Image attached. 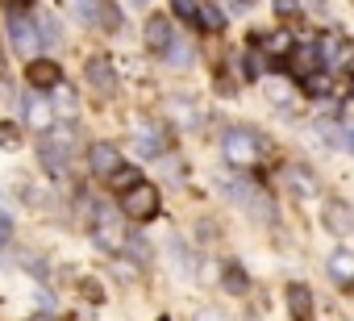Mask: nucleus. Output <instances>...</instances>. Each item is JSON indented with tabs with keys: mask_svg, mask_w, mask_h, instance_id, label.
<instances>
[{
	"mask_svg": "<svg viewBox=\"0 0 354 321\" xmlns=\"http://www.w3.org/2000/svg\"><path fill=\"white\" fill-rule=\"evenodd\" d=\"M221 154H225L230 167H254L259 158L267 154V142H263L254 129H230V134L221 138Z\"/></svg>",
	"mask_w": 354,
	"mask_h": 321,
	"instance_id": "1",
	"label": "nucleus"
},
{
	"mask_svg": "<svg viewBox=\"0 0 354 321\" xmlns=\"http://www.w3.org/2000/svg\"><path fill=\"white\" fill-rule=\"evenodd\" d=\"M121 213L129 217V221H150V217H158V188L154 184H133L129 192H121Z\"/></svg>",
	"mask_w": 354,
	"mask_h": 321,
	"instance_id": "2",
	"label": "nucleus"
},
{
	"mask_svg": "<svg viewBox=\"0 0 354 321\" xmlns=\"http://www.w3.org/2000/svg\"><path fill=\"white\" fill-rule=\"evenodd\" d=\"M71 9L92 30H121V13H117L113 0H71Z\"/></svg>",
	"mask_w": 354,
	"mask_h": 321,
	"instance_id": "3",
	"label": "nucleus"
},
{
	"mask_svg": "<svg viewBox=\"0 0 354 321\" xmlns=\"http://www.w3.org/2000/svg\"><path fill=\"white\" fill-rule=\"evenodd\" d=\"M88 167H92V176L109 180V176L121 167V150H117L113 142H92V146H88Z\"/></svg>",
	"mask_w": 354,
	"mask_h": 321,
	"instance_id": "4",
	"label": "nucleus"
},
{
	"mask_svg": "<svg viewBox=\"0 0 354 321\" xmlns=\"http://www.w3.org/2000/svg\"><path fill=\"white\" fill-rule=\"evenodd\" d=\"M146 46H150L154 55H167V51L175 46V30H171V21H167L162 13H154V17L146 21Z\"/></svg>",
	"mask_w": 354,
	"mask_h": 321,
	"instance_id": "5",
	"label": "nucleus"
},
{
	"mask_svg": "<svg viewBox=\"0 0 354 321\" xmlns=\"http://www.w3.org/2000/svg\"><path fill=\"white\" fill-rule=\"evenodd\" d=\"M325 271H329V279L333 284H342V288H354V250H333L329 255V263H325Z\"/></svg>",
	"mask_w": 354,
	"mask_h": 321,
	"instance_id": "6",
	"label": "nucleus"
},
{
	"mask_svg": "<svg viewBox=\"0 0 354 321\" xmlns=\"http://www.w3.org/2000/svg\"><path fill=\"white\" fill-rule=\"evenodd\" d=\"M9 42H13V51H21V55H34L38 51V34H34V26L26 21V17H9Z\"/></svg>",
	"mask_w": 354,
	"mask_h": 321,
	"instance_id": "7",
	"label": "nucleus"
},
{
	"mask_svg": "<svg viewBox=\"0 0 354 321\" xmlns=\"http://www.w3.org/2000/svg\"><path fill=\"white\" fill-rule=\"evenodd\" d=\"M38 158H42V167H46L50 176H63V172H67V146H59L55 138H42V142H38Z\"/></svg>",
	"mask_w": 354,
	"mask_h": 321,
	"instance_id": "8",
	"label": "nucleus"
},
{
	"mask_svg": "<svg viewBox=\"0 0 354 321\" xmlns=\"http://www.w3.org/2000/svg\"><path fill=\"white\" fill-rule=\"evenodd\" d=\"M26 75H30V84H34V88H42V92H50V88H59V84H63V71H59L50 59H34Z\"/></svg>",
	"mask_w": 354,
	"mask_h": 321,
	"instance_id": "9",
	"label": "nucleus"
},
{
	"mask_svg": "<svg viewBox=\"0 0 354 321\" xmlns=\"http://www.w3.org/2000/svg\"><path fill=\"white\" fill-rule=\"evenodd\" d=\"M84 75H88V84H92V88H100V92H113V88H117V75H113V63H109L104 55H96V59H88V67H84Z\"/></svg>",
	"mask_w": 354,
	"mask_h": 321,
	"instance_id": "10",
	"label": "nucleus"
},
{
	"mask_svg": "<svg viewBox=\"0 0 354 321\" xmlns=\"http://www.w3.org/2000/svg\"><path fill=\"white\" fill-rule=\"evenodd\" d=\"M300 92L313 96V100H325V96L333 92V71H321V67L304 71V75H300Z\"/></svg>",
	"mask_w": 354,
	"mask_h": 321,
	"instance_id": "11",
	"label": "nucleus"
},
{
	"mask_svg": "<svg viewBox=\"0 0 354 321\" xmlns=\"http://www.w3.org/2000/svg\"><path fill=\"white\" fill-rule=\"evenodd\" d=\"M288 309L296 321H313V288L308 284H288Z\"/></svg>",
	"mask_w": 354,
	"mask_h": 321,
	"instance_id": "12",
	"label": "nucleus"
},
{
	"mask_svg": "<svg viewBox=\"0 0 354 321\" xmlns=\"http://www.w3.org/2000/svg\"><path fill=\"white\" fill-rule=\"evenodd\" d=\"M26 121L34 125V129H50V121H55V109H50V100L46 96H26Z\"/></svg>",
	"mask_w": 354,
	"mask_h": 321,
	"instance_id": "13",
	"label": "nucleus"
},
{
	"mask_svg": "<svg viewBox=\"0 0 354 321\" xmlns=\"http://www.w3.org/2000/svg\"><path fill=\"white\" fill-rule=\"evenodd\" d=\"M325 226H329L333 234H350V230H354V209H350L346 201H329V205H325Z\"/></svg>",
	"mask_w": 354,
	"mask_h": 321,
	"instance_id": "14",
	"label": "nucleus"
},
{
	"mask_svg": "<svg viewBox=\"0 0 354 321\" xmlns=\"http://www.w3.org/2000/svg\"><path fill=\"white\" fill-rule=\"evenodd\" d=\"M225 188H230V196H238V205H242V209H250L254 217H271V209H267V205H259V201H263V192H259V188H250V184H225Z\"/></svg>",
	"mask_w": 354,
	"mask_h": 321,
	"instance_id": "15",
	"label": "nucleus"
},
{
	"mask_svg": "<svg viewBox=\"0 0 354 321\" xmlns=\"http://www.w3.org/2000/svg\"><path fill=\"white\" fill-rule=\"evenodd\" d=\"M263 46H267V55H271L275 63H283V59L296 51V34H292V30H271Z\"/></svg>",
	"mask_w": 354,
	"mask_h": 321,
	"instance_id": "16",
	"label": "nucleus"
},
{
	"mask_svg": "<svg viewBox=\"0 0 354 321\" xmlns=\"http://www.w3.org/2000/svg\"><path fill=\"white\" fill-rule=\"evenodd\" d=\"M192 26H201L205 34H221V30H225V13H221L217 5H209V0H205V5L196 9V21H192Z\"/></svg>",
	"mask_w": 354,
	"mask_h": 321,
	"instance_id": "17",
	"label": "nucleus"
},
{
	"mask_svg": "<svg viewBox=\"0 0 354 321\" xmlns=\"http://www.w3.org/2000/svg\"><path fill=\"white\" fill-rule=\"evenodd\" d=\"M162 150H167V134H158V129L138 134V154H162Z\"/></svg>",
	"mask_w": 354,
	"mask_h": 321,
	"instance_id": "18",
	"label": "nucleus"
},
{
	"mask_svg": "<svg viewBox=\"0 0 354 321\" xmlns=\"http://www.w3.org/2000/svg\"><path fill=\"white\" fill-rule=\"evenodd\" d=\"M221 284H225V292H234V296H242V292L250 288V279H246V271H242L238 263H230V267H225V275H221Z\"/></svg>",
	"mask_w": 354,
	"mask_h": 321,
	"instance_id": "19",
	"label": "nucleus"
},
{
	"mask_svg": "<svg viewBox=\"0 0 354 321\" xmlns=\"http://www.w3.org/2000/svg\"><path fill=\"white\" fill-rule=\"evenodd\" d=\"M38 30H42V34H38V42H46V46H63V26H59L55 17H42V21H38Z\"/></svg>",
	"mask_w": 354,
	"mask_h": 321,
	"instance_id": "20",
	"label": "nucleus"
},
{
	"mask_svg": "<svg viewBox=\"0 0 354 321\" xmlns=\"http://www.w3.org/2000/svg\"><path fill=\"white\" fill-rule=\"evenodd\" d=\"M109 180H113V188H121V192H129L133 184H142V172H138V167H125V163H121V167H117V172L109 176Z\"/></svg>",
	"mask_w": 354,
	"mask_h": 321,
	"instance_id": "21",
	"label": "nucleus"
},
{
	"mask_svg": "<svg viewBox=\"0 0 354 321\" xmlns=\"http://www.w3.org/2000/svg\"><path fill=\"white\" fill-rule=\"evenodd\" d=\"M0 146H5V150H17L21 146V134H17L13 121H0Z\"/></svg>",
	"mask_w": 354,
	"mask_h": 321,
	"instance_id": "22",
	"label": "nucleus"
},
{
	"mask_svg": "<svg viewBox=\"0 0 354 321\" xmlns=\"http://www.w3.org/2000/svg\"><path fill=\"white\" fill-rule=\"evenodd\" d=\"M242 75H246V80H259V75H263V59H259V55H246V59H242Z\"/></svg>",
	"mask_w": 354,
	"mask_h": 321,
	"instance_id": "23",
	"label": "nucleus"
},
{
	"mask_svg": "<svg viewBox=\"0 0 354 321\" xmlns=\"http://www.w3.org/2000/svg\"><path fill=\"white\" fill-rule=\"evenodd\" d=\"M288 180H292V188H300V192H313V188H317V180H313L308 172H292Z\"/></svg>",
	"mask_w": 354,
	"mask_h": 321,
	"instance_id": "24",
	"label": "nucleus"
},
{
	"mask_svg": "<svg viewBox=\"0 0 354 321\" xmlns=\"http://www.w3.org/2000/svg\"><path fill=\"white\" fill-rule=\"evenodd\" d=\"M9 238H13V217L0 209V246H9Z\"/></svg>",
	"mask_w": 354,
	"mask_h": 321,
	"instance_id": "25",
	"label": "nucleus"
},
{
	"mask_svg": "<svg viewBox=\"0 0 354 321\" xmlns=\"http://www.w3.org/2000/svg\"><path fill=\"white\" fill-rule=\"evenodd\" d=\"M59 109H63V113H75V96H71V88H63V84H59Z\"/></svg>",
	"mask_w": 354,
	"mask_h": 321,
	"instance_id": "26",
	"label": "nucleus"
},
{
	"mask_svg": "<svg viewBox=\"0 0 354 321\" xmlns=\"http://www.w3.org/2000/svg\"><path fill=\"white\" fill-rule=\"evenodd\" d=\"M196 321H230V317H225L221 309H201V313H196Z\"/></svg>",
	"mask_w": 354,
	"mask_h": 321,
	"instance_id": "27",
	"label": "nucleus"
},
{
	"mask_svg": "<svg viewBox=\"0 0 354 321\" xmlns=\"http://www.w3.org/2000/svg\"><path fill=\"white\" fill-rule=\"evenodd\" d=\"M296 9H300V5H296V0H275V13H279V17H292Z\"/></svg>",
	"mask_w": 354,
	"mask_h": 321,
	"instance_id": "28",
	"label": "nucleus"
},
{
	"mask_svg": "<svg viewBox=\"0 0 354 321\" xmlns=\"http://www.w3.org/2000/svg\"><path fill=\"white\" fill-rule=\"evenodd\" d=\"M271 96H275V104H288V100H292V92H288L283 84H271Z\"/></svg>",
	"mask_w": 354,
	"mask_h": 321,
	"instance_id": "29",
	"label": "nucleus"
},
{
	"mask_svg": "<svg viewBox=\"0 0 354 321\" xmlns=\"http://www.w3.org/2000/svg\"><path fill=\"white\" fill-rule=\"evenodd\" d=\"M80 288H84V292H88V296H92V300H104V292H100V284H96V279H84V284H80Z\"/></svg>",
	"mask_w": 354,
	"mask_h": 321,
	"instance_id": "30",
	"label": "nucleus"
},
{
	"mask_svg": "<svg viewBox=\"0 0 354 321\" xmlns=\"http://www.w3.org/2000/svg\"><path fill=\"white\" fill-rule=\"evenodd\" d=\"M346 146H350V154H354V129H346Z\"/></svg>",
	"mask_w": 354,
	"mask_h": 321,
	"instance_id": "31",
	"label": "nucleus"
},
{
	"mask_svg": "<svg viewBox=\"0 0 354 321\" xmlns=\"http://www.w3.org/2000/svg\"><path fill=\"white\" fill-rule=\"evenodd\" d=\"M254 5V0H234V9H250Z\"/></svg>",
	"mask_w": 354,
	"mask_h": 321,
	"instance_id": "32",
	"label": "nucleus"
},
{
	"mask_svg": "<svg viewBox=\"0 0 354 321\" xmlns=\"http://www.w3.org/2000/svg\"><path fill=\"white\" fill-rule=\"evenodd\" d=\"M30 321H50V317H46V313H38V317H30Z\"/></svg>",
	"mask_w": 354,
	"mask_h": 321,
	"instance_id": "33",
	"label": "nucleus"
},
{
	"mask_svg": "<svg viewBox=\"0 0 354 321\" xmlns=\"http://www.w3.org/2000/svg\"><path fill=\"white\" fill-rule=\"evenodd\" d=\"M350 75H354V55H350Z\"/></svg>",
	"mask_w": 354,
	"mask_h": 321,
	"instance_id": "34",
	"label": "nucleus"
},
{
	"mask_svg": "<svg viewBox=\"0 0 354 321\" xmlns=\"http://www.w3.org/2000/svg\"><path fill=\"white\" fill-rule=\"evenodd\" d=\"M133 5H146V0H133Z\"/></svg>",
	"mask_w": 354,
	"mask_h": 321,
	"instance_id": "35",
	"label": "nucleus"
},
{
	"mask_svg": "<svg viewBox=\"0 0 354 321\" xmlns=\"http://www.w3.org/2000/svg\"><path fill=\"white\" fill-rule=\"evenodd\" d=\"M350 100H354V92H350Z\"/></svg>",
	"mask_w": 354,
	"mask_h": 321,
	"instance_id": "36",
	"label": "nucleus"
}]
</instances>
